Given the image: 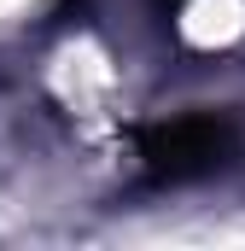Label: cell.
Listing matches in <instances>:
<instances>
[{"instance_id":"obj_1","label":"cell","mask_w":245,"mask_h":251,"mask_svg":"<svg viewBox=\"0 0 245 251\" xmlns=\"http://www.w3.org/2000/svg\"><path fill=\"white\" fill-rule=\"evenodd\" d=\"M240 146V128L216 111H193V117H170V123L140 134V158L158 181H193L210 176L216 164H228Z\"/></svg>"}]
</instances>
